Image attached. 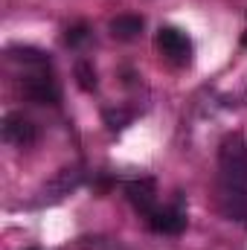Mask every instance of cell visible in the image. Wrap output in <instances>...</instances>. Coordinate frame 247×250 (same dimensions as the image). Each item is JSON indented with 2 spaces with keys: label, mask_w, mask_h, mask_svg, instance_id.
Returning <instances> with one entry per match:
<instances>
[{
  "label": "cell",
  "mask_w": 247,
  "mask_h": 250,
  "mask_svg": "<svg viewBox=\"0 0 247 250\" xmlns=\"http://www.w3.org/2000/svg\"><path fill=\"white\" fill-rule=\"evenodd\" d=\"M221 209L236 218L247 221V146L245 140L227 137L221 146Z\"/></svg>",
  "instance_id": "1"
},
{
  "label": "cell",
  "mask_w": 247,
  "mask_h": 250,
  "mask_svg": "<svg viewBox=\"0 0 247 250\" xmlns=\"http://www.w3.org/2000/svg\"><path fill=\"white\" fill-rule=\"evenodd\" d=\"M47 67L50 64H38L32 73L23 76V93L38 105H59L62 90H59V84H56V79Z\"/></svg>",
  "instance_id": "2"
},
{
  "label": "cell",
  "mask_w": 247,
  "mask_h": 250,
  "mask_svg": "<svg viewBox=\"0 0 247 250\" xmlns=\"http://www.w3.org/2000/svg\"><path fill=\"white\" fill-rule=\"evenodd\" d=\"M157 50L172 64H189L192 62V41L189 35L175 26H160L157 29Z\"/></svg>",
  "instance_id": "3"
},
{
  "label": "cell",
  "mask_w": 247,
  "mask_h": 250,
  "mask_svg": "<svg viewBox=\"0 0 247 250\" xmlns=\"http://www.w3.org/2000/svg\"><path fill=\"white\" fill-rule=\"evenodd\" d=\"M145 224H148V230H154L160 236H178L186 230V209L181 204L157 207L151 215H145Z\"/></svg>",
  "instance_id": "4"
},
{
  "label": "cell",
  "mask_w": 247,
  "mask_h": 250,
  "mask_svg": "<svg viewBox=\"0 0 247 250\" xmlns=\"http://www.w3.org/2000/svg\"><path fill=\"white\" fill-rule=\"evenodd\" d=\"M125 195H128V201H131V207L145 218V215H151L160 204H157V184L151 181V178H134V181H128L125 184Z\"/></svg>",
  "instance_id": "5"
},
{
  "label": "cell",
  "mask_w": 247,
  "mask_h": 250,
  "mask_svg": "<svg viewBox=\"0 0 247 250\" xmlns=\"http://www.w3.org/2000/svg\"><path fill=\"white\" fill-rule=\"evenodd\" d=\"M3 140L12 143V146L26 148V146H32L38 140V128L29 117L15 111V114H6V120H3Z\"/></svg>",
  "instance_id": "6"
},
{
  "label": "cell",
  "mask_w": 247,
  "mask_h": 250,
  "mask_svg": "<svg viewBox=\"0 0 247 250\" xmlns=\"http://www.w3.org/2000/svg\"><path fill=\"white\" fill-rule=\"evenodd\" d=\"M143 32V18L140 15H120L111 21V35L120 41H131Z\"/></svg>",
  "instance_id": "7"
},
{
  "label": "cell",
  "mask_w": 247,
  "mask_h": 250,
  "mask_svg": "<svg viewBox=\"0 0 247 250\" xmlns=\"http://www.w3.org/2000/svg\"><path fill=\"white\" fill-rule=\"evenodd\" d=\"M76 79L82 90H96V70L90 67V62H79L76 64Z\"/></svg>",
  "instance_id": "8"
},
{
  "label": "cell",
  "mask_w": 247,
  "mask_h": 250,
  "mask_svg": "<svg viewBox=\"0 0 247 250\" xmlns=\"http://www.w3.org/2000/svg\"><path fill=\"white\" fill-rule=\"evenodd\" d=\"M87 35H90L87 23H76V26H70V29H67V35H64V44H67V47H79L82 41H87Z\"/></svg>",
  "instance_id": "9"
}]
</instances>
